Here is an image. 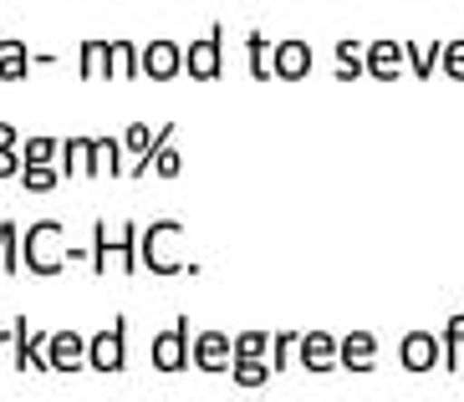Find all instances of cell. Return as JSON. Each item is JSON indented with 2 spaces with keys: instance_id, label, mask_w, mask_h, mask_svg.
Returning <instances> with one entry per match:
<instances>
[{
  "instance_id": "ac0fdd59",
  "label": "cell",
  "mask_w": 464,
  "mask_h": 402,
  "mask_svg": "<svg viewBox=\"0 0 464 402\" xmlns=\"http://www.w3.org/2000/svg\"><path fill=\"white\" fill-rule=\"evenodd\" d=\"M77 72H82V77H108L112 72V41L108 36H87L82 52H77Z\"/></svg>"
},
{
  "instance_id": "8992f818",
  "label": "cell",
  "mask_w": 464,
  "mask_h": 402,
  "mask_svg": "<svg viewBox=\"0 0 464 402\" xmlns=\"http://www.w3.org/2000/svg\"><path fill=\"white\" fill-rule=\"evenodd\" d=\"M184 72L194 81H215L225 72V26H209L205 36H194L184 46Z\"/></svg>"
},
{
  "instance_id": "8fae6325",
  "label": "cell",
  "mask_w": 464,
  "mask_h": 402,
  "mask_svg": "<svg viewBox=\"0 0 464 402\" xmlns=\"http://www.w3.org/2000/svg\"><path fill=\"white\" fill-rule=\"evenodd\" d=\"M15 367L21 372H52L46 367V347H52V331H36V326L26 321V316H15Z\"/></svg>"
},
{
  "instance_id": "4dcf8cb0",
  "label": "cell",
  "mask_w": 464,
  "mask_h": 402,
  "mask_svg": "<svg viewBox=\"0 0 464 402\" xmlns=\"http://www.w3.org/2000/svg\"><path fill=\"white\" fill-rule=\"evenodd\" d=\"M153 174H159V178H179V174H184V153L174 148V138L153 153Z\"/></svg>"
},
{
  "instance_id": "1f68e13d",
  "label": "cell",
  "mask_w": 464,
  "mask_h": 402,
  "mask_svg": "<svg viewBox=\"0 0 464 402\" xmlns=\"http://www.w3.org/2000/svg\"><path fill=\"white\" fill-rule=\"evenodd\" d=\"M444 77H454V81H464V36H454V41H444Z\"/></svg>"
},
{
  "instance_id": "277c9868",
  "label": "cell",
  "mask_w": 464,
  "mask_h": 402,
  "mask_svg": "<svg viewBox=\"0 0 464 402\" xmlns=\"http://www.w3.org/2000/svg\"><path fill=\"white\" fill-rule=\"evenodd\" d=\"M149 362H153V372H164V377L194 367V326H189V316H179L169 331L153 336L149 341Z\"/></svg>"
},
{
  "instance_id": "6da1fadb",
  "label": "cell",
  "mask_w": 464,
  "mask_h": 402,
  "mask_svg": "<svg viewBox=\"0 0 464 402\" xmlns=\"http://www.w3.org/2000/svg\"><path fill=\"white\" fill-rule=\"evenodd\" d=\"M138 240H143V229H138V225H118V229H112L108 219H97V225H92V244H87V250H92V275H97V281H102L108 270H118V275L133 281L138 270H143Z\"/></svg>"
},
{
  "instance_id": "30bf717a",
  "label": "cell",
  "mask_w": 464,
  "mask_h": 402,
  "mask_svg": "<svg viewBox=\"0 0 464 402\" xmlns=\"http://www.w3.org/2000/svg\"><path fill=\"white\" fill-rule=\"evenodd\" d=\"M398 362H403V372H434V367H444V347H439L434 331H409L403 341H398Z\"/></svg>"
},
{
  "instance_id": "ba28073f",
  "label": "cell",
  "mask_w": 464,
  "mask_h": 402,
  "mask_svg": "<svg viewBox=\"0 0 464 402\" xmlns=\"http://www.w3.org/2000/svg\"><path fill=\"white\" fill-rule=\"evenodd\" d=\"M296 367H306V372H332V367H342V336L332 331H301V351H296Z\"/></svg>"
},
{
  "instance_id": "3957f363",
  "label": "cell",
  "mask_w": 464,
  "mask_h": 402,
  "mask_svg": "<svg viewBox=\"0 0 464 402\" xmlns=\"http://www.w3.org/2000/svg\"><path fill=\"white\" fill-rule=\"evenodd\" d=\"M21 265L31 275H56L62 265H72V244L62 219H36L21 229Z\"/></svg>"
},
{
  "instance_id": "44dd1931",
  "label": "cell",
  "mask_w": 464,
  "mask_h": 402,
  "mask_svg": "<svg viewBox=\"0 0 464 402\" xmlns=\"http://www.w3.org/2000/svg\"><path fill=\"white\" fill-rule=\"evenodd\" d=\"M97 174H108V178H123V174H128V148H123V138H112V133L97 138Z\"/></svg>"
},
{
  "instance_id": "7c38bea8",
  "label": "cell",
  "mask_w": 464,
  "mask_h": 402,
  "mask_svg": "<svg viewBox=\"0 0 464 402\" xmlns=\"http://www.w3.org/2000/svg\"><path fill=\"white\" fill-rule=\"evenodd\" d=\"M306 72H312V41H306V36H281V41H276V52H271V77L301 81Z\"/></svg>"
},
{
  "instance_id": "e0dca14e",
  "label": "cell",
  "mask_w": 464,
  "mask_h": 402,
  "mask_svg": "<svg viewBox=\"0 0 464 402\" xmlns=\"http://www.w3.org/2000/svg\"><path fill=\"white\" fill-rule=\"evenodd\" d=\"M36 67V52H31L21 36H0V81H21Z\"/></svg>"
},
{
  "instance_id": "83f0119b",
  "label": "cell",
  "mask_w": 464,
  "mask_h": 402,
  "mask_svg": "<svg viewBox=\"0 0 464 402\" xmlns=\"http://www.w3.org/2000/svg\"><path fill=\"white\" fill-rule=\"evenodd\" d=\"M62 184V168L56 163H26L21 168V188H31V194H46V188Z\"/></svg>"
},
{
  "instance_id": "836d02e7",
  "label": "cell",
  "mask_w": 464,
  "mask_h": 402,
  "mask_svg": "<svg viewBox=\"0 0 464 402\" xmlns=\"http://www.w3.org/2000/svg\"><path fill=\"white\" fill-rule=\"evenodd\" d=\"M15 367V331H0V372Z\"/></svg>"
},
{
  "instance_id": "ffe728a7",
  "label": "cell",
  "mask_w": 464,
  "mask_h": 402,
  "mask_svg": "<svg viewBox=\"0 0 464 402\" xmlns=\"http://www.w3.org/2000/svg\"><path fill=\"white\" fill-rule=\"evenodd\" d=\"M112 41V72L108 77L128 81V77H143V46H133L128 36H108Z\"/></svg>"
},
{
  "instance_id": "f1b7e54d",
  "label": "cell",
  "mask_w": 464,
  "mask_h": 402,
  "mask_svg": "<svg viewBox=\"0 0 464 402\" xmlns=\"http://www.w3.org/2000/svg\"><path fill=\"white\" fill-rule=\"evenodd\" d=\"M271 336H276V331H256V326H250V331H240V336H235V357L271 362Z\"/></svg>"
},
{
  "instance_id": "cb8c5ba5",
  "label": "cell",
  "mask_w": 464,
  "mask_h": 402,
  "mask_svg": "<svg viewBox=\"0 0 464 402\" xmlns=\"http://www.w3.org/2000/svg\"><path fill=\"white\" fill-rule=\"evenodd\" d=\"M271 377H276L271 362H256V357H235V367H230V382H235V388H246V392L266 388Z\"/></svg>"
},
{
  "instance_id": "7a4b0ae2",
  "label": "cell",
  "mask_w": 464,
  "mask_h": 402,
  "mask_svg": "<svg viewBox=\"0 0 464 402\" xmlns=\"http://www.w3.org/2000/svg\"><path fill=\"white\" fill-rule=\"evenodd\" d=\"M138 255L149 275H179V270H199V260H184V225L179 219H153L143 225V240H138Z\"/></svg>"
},
{
  "instance_id": "4fadbf2b",
  "label": "cell",
  "mask_w": 464,
  "mask_h": 402,
  "mask_svg": "<svg viewBox=\"0 0 464 402\" xmlns=\"http://www.w3.org/2000/svg\"><path fill=\"white\" fill-rule=\"evenodd\" d=\"M46 367H52V372H82V367H87V336H82V331H72V326L52 331Z\"/></svg>"
},
{
  "instance_id": "d6986e66",
  "label": "cell",
  "mask_w": 464,
  "mask_h": 402,
  "mask_svg": "<svg viewBox=\"0 0 464 402\" xmlns=\"http://www.w3.org/2000/svg\"><path fill=\"white\" fill-rule=\"evenodd\" d=\"M337 77H342V81L368 77V46H362L357 36H342V41H337Z\"/></svg>"
},
{
  "instance_id": "9a60e30c",
  "label": "cell",
  "mask_w": 464,
  "mask_h": 402,
  "mask_svg": "<svg viewBox=\"0 0 464 402\" xmlns=\"http://www.w3.org/2000/svg\"><path fill=\"white\" fill-rule=\"evenodd\" d=\"M62 178H72V174H97V138H82V133H72V138H62Z\"/></svg>"
},
{
  "instance_id": "603a6c76",
  "label": "cell",
  "mask_w": 464,
  "mask_h": 402,
  "mask_svg": "<svg viewBox=\"0 0 464 402\" xmlns=\"http://www.w3.org/2000/svg\"><path fill=\"white\" fill-rule=\"evenodd\" d=\"M0 275H21V225L0 219Z\"/></svg>"
},
{
  "instance_id": "4316f807",
  "label": "cell",
  "mask_w": 464,
  "mask_h": 402,
  "mask_svg": "<svg viewBox=\"0 0 464 402\" xmlns=\"http://www.w3.org/2000/svg\"><path fill=\"white\" fill-rule=\"evenodd\" d=\"M296 351H301L296 331H276L271 336V372H291V367H296Z\"/></svg>"
},
{
  "instance_id": "52a82bcc",
  "label": "cell",
  "mask_w": 464,
  "mask_h": 402,
  "mask_svg": "<svg viewBox=\"0 0 464 402\" xmlns=\"http://www.w3.org/2000/svg\"><path fill=\"white\" fill-rule=\"evenodd\" d=\"M194 367L199 372H209V377H219V372H230L235 367V336H225V331H194Z\"/></svg>"
},
{
  "instance_id": "d6a6232c",
  "label": "cell",
  "mask_w": 464,
  "mask_h": 402,
  "mask_svg": "<svg viewBox=\"0 0 464 402\" xmlns=\"http://www.w3.org/2000/svg\"><path fill=\"white\" fill-rule=\"evenodd\" d=\"M26 158H21V148H0V178H21Z\"/></svg>"
},
{
  "instance_id": "7402d4cb",
  "label": "cell",
  "mask_w": 464,
  "mask_h": 402,
  "mask_svg": "<svg viewBox=\"0 0 464 402\" xmlns=\"http://www.w3.org/2000/svg\"><path fill=\"white\" fill-rule=\"evenodd\" d=\"M403 52H409L413 77H434V67L444 62V41H403Z\"/></svg>"
},
{
  "instance_id": "9c48e42d",
  "label": "cell",
  "mask_w": 464,
  "mask_h": 402,
  "mask_svg": "<svg viewBox=\"0 0 464 402\" xmlns=\"http://www.w3.org/2000/svg\"><path fill=\"white\" fill-rule=\"evenodd\" d=\"M184 72V46L174 36H149L143 41V77L149 81H169Z\"/></svg>"
},
{
  "instance_id": "5b68a950",
  "label": "cell",
  "mask_w": 464,
  "mask_h": 402,
  "mask_svg": "<svg viewBox=\"0 0 464 402\" xmlns=\"http://www.w3.org/2000/svg\"><path fill=\"white\" fill-rule=\"evenodd\" d=\"M87 367L92 372H123L128 367V321L112 316L97 336H87Z\"/></svg>"
},
{
  "instance_id": "d4e9b609",
  "label": "cell",
  "mask_w": 464,
  "mask_h": 402,
  "mask_svg": "<svg viewBox=\"0 0 464 402\" xmlns=\"http://www.w3.org/2000/svg\"><path fill=\"white\" fill-rule=\"evenodd\" d=\"M271 52H276V41H266L260 31H250L246 36V62H250V77H271Z\"/></svg>"
},
{
  "instance_id": "f546056e",
  "label": "cell",
  "mask_w": 464,
  "mask_h": 402,
  "mask_svg": "<svg viewBox=\"0 0 464 402\" xmlns=\"http://www.w3.org/2000/svg\"><path fill=\"white\" fill-rule=\"evenodd\" d=\"M21 158L26 163H62V143H56V138H26V143H21Z\"/></svg>"
},
{
  "instance_id": "e575fe53",
  "label": "cell",
  "mask_w": 464,
  "mask_h": 402,
  "mask_svg": "<svg viewBox=\"0 0 464 402\" xmlns=\"http://www.w3.org/2000/svg\"><path fill=\"white\" fill-rule=\"evenodd\" d=\"M0 148H15V122L0 118Z\"/></svg>"
},
{
  "instance_id": "5bb4252c",
  "label": "cell",
  "mask_w": 464,
  "mask_h": 402,
  "mask_svg": "<svg viewBox=\"0 0 464 402\" xmlns=\"http://www.w3.org/2000/svg\"><path fill=\"white\" fill-rule=\"evenodd\" d=\"M403 62H409V52H403V41H393V36L368 41V77L393 81V77H403Z\"/></svg>"
},
{
  "instance_id": "2e32d148",
  "label": "cell",
  "mask_w": 464,
  "mask_h": 402,
  "mask_svg": "<svg viewBox=\"0 0 464 402\" xmlns=\"http://www.w3.org/2000/svg\"><path fill=\"white\" fill-rule=\"evenodd\" d=\"M342 367H347V372H372V367H378V336L372 331L342 336Z\"/></svg>"
},
{
  "instance_id": "484cf974",
  "label": "cell",
  "mask_w": 464,
  "mask_h": 402,
  "mask_svg": "<svg viewBox=\"0 0 464 402\" xmlns=\"http://www.w3.org/2000/svg\"><path fill=\"white\" fill-rule=\"evenodd\" d=\"M439 347H444V372H459V347H464V316H450L444 331H439Z\"/></svg>"
}]
</instances>
